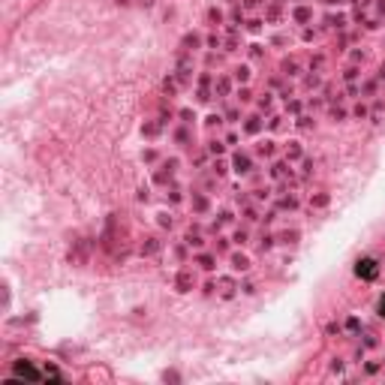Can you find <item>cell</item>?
<instances>
[{"mask_svg": "<svg viewBox=\"0 0 385 385\" xmlns=\"http://www.w3.org/2000/svg\"><path fill=\"white\" fill-rule=\"evenodd\" d=\"M358 277H364V280H373L376 277V262L373 259H364V262H358Z\"/></svg>", "mask_w": 385, "mask_h": 385, "instance_id": "cell-1", "label": "cell"}, {"mask_svg": "<svg viewBox=\"0 0 385 385\" xmlns=\"http://www.w3.org/2000/svg\"><path fill=\"white\" fill-rule=\"evenodd\" d=\"M15 373H19V376H27V379H39V373L33 370L30 364H19V367H15Z\"/></svg>", "mask_w": 385, "mask_h": 385, "instance_id": "cell-2", "label": "cell"}, {"mask_svg": "<svg viewBox=\"0 0 385 385\" xmlns=\"http://www.w3.org/2000/svg\"><path fill=\"white\" fill-rule=\"evenodd\" d=\"M379 310H382V316H385V298H382V301H379Z\"/></svg>", "mask_w": 385, "mask_h": 385, "instance_id": "cell-3", "label": "cell"}]
</instances>
